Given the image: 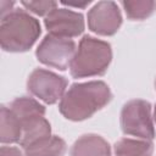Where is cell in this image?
I'll return each instance as SVG.
<instances>
[{
	"mask_svg": "<svg viewBox=\"0 0 156 156\" xmlns=\"http://www.w3.org/2000/svg\"><path fill=\"white\" fill-rule=\"evenodd\" d=\"M122 23V16L113 1H100L88 13L89 28L101 35H112Z\"/></svg>",
	"mask_w": 156,
	"mask_h": 156,
	"instance_id": "obj_7",
	"label": "cell"
},
{
	"mask_svg": "<svg viewBox=\"0 0 156 156\" xmlns=\"http://www.w3.org/2000/svg\"><path fill=\"white\" fill-rule=\"evenodd\" d=\"M40 35L39 22L24 10H13L1 18L0 43L5 51H26Z\"/></svg>",
	"mask_w": 156,
	"mask_h": 156,
	"instance_id": "obj_2",
	"label": "cell"
},
{
	"mask_svg": "<svg viewBox=\"0 0 156 156\" xmlns=\"http://www.w3.org/2000/svg\"><path fill=\"white\" fill-rule=\"evenodd\" d=\"M76 55V44L68 38L46 35L37 49V57L44 65L66 69Z\"/></svg>",
	"mask_w": 156,
	"mask_h": 156,
	"instance_id": "obj_5",
	"label": "cell"
},
{
	"mask_svg": "<svg viewBox=\"0 0 156 156\" xmlns=\"http://www.w3.org/2000/svg\"><path fill=\"white\" fill-rule=\"evenodd\" d=\"M22 135V123L6 106L0 112V140L2 143H20Z\"/></svg>",
	"mask_w": 156,
	"mask_h": 156,
	"instance_id": "obj_11",
	"label": "cell"
},
{
	"mask_svg": "<svg viewBox=\"0 0 156 156\" xmlns=\"http://www.w3.org/2000/svg\"><path fill=\"white\" fill-rule=\"evenodd\" d=\"M66 143L58 136H48L24 147L26 156H63Z\"/></svg>",
	"mask_w": 156,
	"mask_h": 156,
	"instance_id": "obj_13",
	"label": "cell"
},
{
	"mask_svg": "<svg viewBox=\"0 0 156 156\" xmlns=\"http://www.w3.org/2000/svg\"><path fill=\"white\" fill-rule=\"evenodd\" d=\"M45 27L50 34L69 39L79 35L84 30V20L78 12L55 9L45 17Z\"/></svg>",
	"mask_w": 156,
	"mask_h": 156,
	"instance_id": "obj_8",
	"label": "cell"
},
{
	"mask_svg": "<svg viewBox=\"0 0 156 156\" xmlns=\"http://www.w3.org/2000/svg\"><path fill=\"white\" fill-rule=\"evenodd\" d=\"M121 126L126 134L135 135L145 140L155 138L151 119V106L145 100H132L127 102L121 112Z\"/></svg>",
	"mask_w": 156,
	"mask_h": 156,
	"instance_id": "obj_4",
	"label": "cell"
},
{
	"mask_svg": "<svg viewBox=\"0 0 156 156\" xmlns=\"http://www.w3.org/2000/svg\"><path fill=\"white\" fill-rule=\"evenodd\" d=\"M28 90L46 104H55L65 93L67 80L54 72L37 68L34 69L27 83Z\"/></svg>",
	"mask_w": 156,
	"mask_h": 156,
	"instance_id": "obj_6",
	"label": "cell"
},
{
	"mask_svg": "<svg viewBox=\"0 0 156 156\" xmlns=\"http://www.w3.org/2000/svg\"><path fill=\"white\" fill-rule=\"evenodd\" d=\"M10 110L20 119L21 123L38 117H44L45 113V108L43 105H40L37 100L27 96L17 98L16 100H13L10 105Z\"/></svg>",
	"mask_w": 156,
	"mask_h": 156,
	"instance_id": "obj_12",
	"label": "cell"
},
{
	"mask_svg": "<svg viewBox=\"0 0 156 156\" xmlns=\"http://www.w3.org/2000/svg\"><path fill=\"white\" fill-rule=\"evenodd\" d=\"M0 156H22V152L17 147L2 146L0 150Z\"/></svg>",
	"mask_w": 156,
	"mask_h": 156,
	"instance_id": "obj_17",
	"label": "cell"
},
{
	"mask_svg": "<svg viewBox=\"0 0 156 156\" xmlns=\"http://www.w3.org/2000/svg\"><path fill=\"white\" fill-rule=\"evenodd\" d=\"M108 87L100 80L73 84L62 96L60 112L68 119L82 121L91 117L111 100Z\"/></svg>",
	"mask_w": 156,
	"mask_h": 156,
	"instance_id": "obj_1",
	"label": "cell"
},
{
	"mask_svg": "<svg viewBox=\"0 0 156 156\" xmlns=\"http://www.w3.org/2000/svg\"><path fill=\"white\" fill-rule=\"evenodd\" d=\"M22 5L27 9L30 10L32 12L37 15H49L51 11L56 9V2L54 1H22Z\"/></svg>",
	"mask_w": 156,
	"mask_h": 156,
	"instance_id": "obj_16",
	"label": "cell"
},
{
	"mask_svg": "<svg viewBox=\"0 0 156 156\" xmlns=\"http://www.w3.org/2000/svg\"><path fill=\"white\" fill-rule=\"evenodd\" d=\"M122 5L126 10L127 16L130 20H144L156 10V1H122Z\"/></svg>",
	"mask_w": 156,
	"mask_h": 156,
	"instance_id": "obj_15",
	"label": "cell"
},
{
	"mask_svg": "<svg viewBox=\"0 0 156 156\" xmlns=\"http://www.w3.org/2000/svg\"><path fill=\"white\" fill-rule=\"evenodd\" d=\"M154 146L147 140L135 139H121L115 145V152L117 156H151Z\"/></svg>",
	"mask_w": 156,
	"mask_h": 156,
	"instance_id": "obj_14",
	"label": "cell"
},
{
	"mask_svg": "<svg viewBox=\"0 0 156 156\" xmlns=\"http://www.w3.org/2000/svg\"><path fill=\"white\" fill-rule=\"evenodd\" d=\"M71 156H110V146L104 138L87 134L73 144Z\"/></svg>",
	"mask_w": 156,
	"mask_h": 156,
	"instance_id": "obj_9",
	"label": "cell"
},
{
	"mask_svg": "<svg viewBox=\"0 0 156 156\" xmlns=\"http://www.w3.org/2000/svg\"><path fill=\"white\" fill-rule=\"evenodd\" d=\"M155 121H156V106H155Z\"/></svg>",
	"mask_w": 156,
	"mask_h": 156,
	"instance_id": "obj_19",
	"label": "cell"
},
{
	"mask_svg": "<svg viewBox=\"0 0 156 156\" xmlns=\"http://www.w3.org/2000/svg\"><path fill=\"white\" fill-rule=\"evenodd\" d=\"M48 136H50V124L44 117H38L22 123V135L20 145L26 147Z\"/></svg>",
	"mask_w": 156,
	"mask_h": 156,
	"instance_id": "obj_10",
	"label": "cell"
},
{
	"mask_svg": "<svg viewBox=\"0 0 156 156\" xmlns=\"http://www.w3.org/2000/svg\"><path fill=\"white\" fill-rule=\"evenodd\" d=\"M0 5H1V11H0V12H1V18L13 11V10H11V7L13 6V2H10V1H1Z\"/></svg>",
	"mask_w": 156,
	"mask_h": 156,
	"instance_id": "obj_18",
	"label": "cell"
},
{
	"mask_svg": "<svg viewBox=\"0 0 156 156\" xmlns=\"http://www.w3.org/2000/svg\"><path fill=\"white\" fill-rule=\"evenodd\" d=\"M111 58L112 51L108 43L85 35L71 62V74L74 78L104 74Z\"/></svg>",
	"mask_w": 156,
	"mask_h": 156,
	"instance_id": "obj_3",
	"label": "cell"
}]
</instances>
